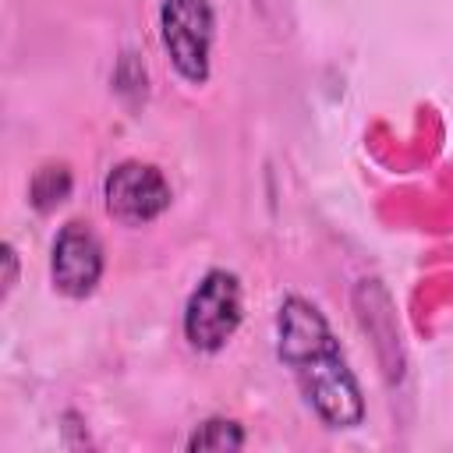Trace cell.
Returning a JSON list of instances; mask_svg holds the SVG:
<instances>
[{"label": "cell", "mask_w": 453, "mask_h": 453, "mask_svg": "<svg viewBox=\"0 0 453 453\" xmlns=\"http://www.w3.org/2000/svg\"><path fill=\"white\" fill-rule=\"evenodd\" d=\"M244 315L241 304V280L226 269H209L202 283L191 290L184 308V336L195 350L216 354L237 333Z\"/></svg>", "instance_id": "7a4b0ae2"}, {"label": "cell", "mask_w": 453, "mask_h": 453, "mask_svg": "<svg viewBox=\"0 0 453 453\" xmlns=\"http://www.w3.org/2000/svg\"><path fill=\"white\" fill-rule=\"evenodd\" d=\"M67 191H71V173H67L64 163H46V166H39L35 177H32V184H28L32 205H35L39 212L57 209V205L67 198Z\"/></svg>", "instance_id": "52a82bcc"}, {"label": "cell", "mask_w": 453, "mask_h": 453, "mask_svg": "<svg viewBox=\"0 0 453 453\" xmlns=\"http://www.w3.org/2000/svg\"><path fill=\"white\" fill-rule=\"evenodd\" d=\"M103 198H106V212L117 223L142 226V223H152L159 212H166L170 184L159 166L142 159H124L106 173Z\"/></svg>", "instance_id": "277c9868"}, {"label": "cell", "mask_w": 453, "mask_h": 453, "mask_svg": "<svg viewBox=\"0 0 453 453\" xmlns=\"http://www.w3.org/2000/svg\"><path fill=\"white\" fill-rule=\"evenodd\" d=\"M50 276L53 287L64 297H88L99 280H103V244L96 230L81 219H71L60 226L53 241V258H50Z\"/></svg>", "instance_id": "5b68a950"}, {"label": "cell", "mask_w": 453, "mask_h": 453, "mask_svg": "<svg viewBox=\"0 0 453 453\" xmlns=\"http://www.w3.org/2000/svg\"><path fill=\"white\" fill-rule=\"evenodd\" d=\"M329 343H336V336H333L329 322L322 319V311L297 294L283 297V304L276 311V354H280V361L290 368L294 361H301V357H308Z\"/></svg>", "instance_id": "8992f818"}, {"label": "cell", "mask_w": 453, "mask_h": 453, "mask_svg": "<svg viewBox=\"0 0 453 453\" xmlns=\"http://www.w3.org/2000/svg\"><path fill=\"white\" fill-rule=\"evenodd\" d=\"M212 28H216V14L209 0H163L159 7V35L170 53V64L191 85L209 81Z\"/></svg>", "instance_id": "3957f363"}, {"label": "cell", "mask_w": 453, "mask_h": 453, "mask_svg": "<svg viewBox=\"0 0 453 453\" xmlns=\"http://www.w3.org/2000/svg\"><path fill=\"white\" fill-rule=\"evenodd\" d=\"M308 407L322 418V425L329 428H354L365 421V400H361V386L354 379V372L343 361L340 340L294 361L290 365Z\"/></svg>", "instance_id": "6da1fadb"}, {"label": "cell", "mask_w": 453, "mask_h": 453, "mask_svg": "<svg viewBox=\"0 0 453 453\" xmlns=\"http://www.w3.org/2000/svg\"><path fill=\"white\" fill-rule=\"evenodd\" d=\"M241 446H244V432H241L237 421H226V418H209V421H202V425L191 432V439H188V449H191V453H205V449L223 453V449H241Z\"/></svg>", "instance_id": "ba28073f"}]
</instances>
